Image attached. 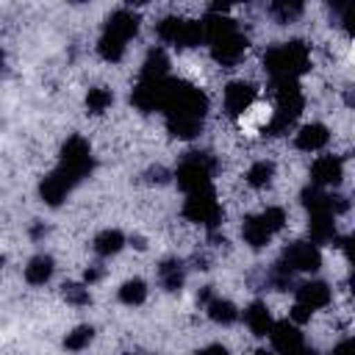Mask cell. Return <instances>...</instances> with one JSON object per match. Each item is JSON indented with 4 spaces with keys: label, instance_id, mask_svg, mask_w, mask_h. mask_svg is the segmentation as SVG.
<instances>
[{
    "label": "cell",
    "instance_id": "cell-23",
    "mask_svg": "<svg viewBox=\"0 0 355 355\" xmlns=\"http://www.w3.org/2000/svg\"><path fill=\"white\" fill-rule=\"evenodd\" d=\"M147 297H150V286H147V280L139 277V275L122 280L119 288H116V302L125 305V308H141V305L147 302Z\"/></svg>",
    "mask_w": 355,
    "mask_h": 355
},
{
    "label": "cell",
    "instance_id": "cell-34",
    "mask_svg": "<svg viewBox=\"0 0 355 355\" xmlns=\"http://www.w3.org/2000/svg\"><path fill=\"white\" fill-rule=\"evenodd\" d=\"M288 355H322V352H319L316 347H311V344L305 341V344H302L300 349H294V352H288Z\"/></svg>",
    "mask_w": 355,
    "mask_h": 355
},
{
    "label": "cell",
    "instance_id": "cell-10",
    "mask_svg": "<svg viewBox=\"0 0 355 355\" xmlns=\"http://www.w3.org/2000/svg\"><path fill=\"white\" fill-rule=\"evenodd\" d=\"M291 291H294V300L291 302L308 308L311 313H319V311L330 308L333 305V297H336L333 286L327 280H322V277H302V280L294 283Z\"/></svg>",
    "mask_w": 355,
    "mask_h": 355
},
{
    "label": "cell",
    "instance_id": "cell-20",
    "mask_svg": "<svg viewBox=\"0 0 355 355\" xmlns=\"http://www.w3.org/2000/svg\"><path fill=\"white\" fill-rule=\"evenodd\" d=\"M125 247H128V236H125L119 227H103V230H97L94 239H92V252H94L100 261L116 258Z\"/></svg>",
    "mask_w": 355,
    "mask_h": 355
},
{
    "label": "cell",
    "instance_id": "cell-17",
    "mask_svg": "<svg viewBox=\"0 0 355 355\" xmlns=\"http://www.w3.org/2000/svg\"><path fill=\"white\" fill-rule=\"evenodd\" d=\"M202 311H205L208 322H214L216 327H233L239 322V316H241V308L230 297H222L216 291L202 302Z\"/></svg>",
    "mask_w": 355,
    "mask_h": 355
},
{
    "label": "cell",
    "instance_id": "cell-27",
    "mask_svg": "<svg viewBox=\"0 0 355 355\" xmlns=\"http://www.w3.org/2000/svg\"><path fill=\"white\" fill-rule=\"evenodd\" d=\"M266 11H269L280 25H291V22H297V19L305 14V3H300V0H277V3H272Z\"/></svg>",
    "mask_w": 355,
    "mask_h": 355
},
{
    "label": "cell",
    "instance_id": "cell-33",
    "mask_svg": "<svg viewBox=\"0 0 355 355\" xmlns=\"http://www.w3.org/2000/svg\"><path fill=\"white\" fill-rule=\"evenodd\" d=\"M128 244H130V247H136V250H141V252L147 250V239H144V236H139V233L128 236Z\"/></svg>",
    "mask_w": 355,
    "mask_h": 355
},
{
    "label": "cell",
    "instance_id": "cell-32",
    "mask_svg": "<svg viewBox=\"0 0 355 355\" xmlns=\"http://www.w3.org/2000/svg\"><path fill=\"white\" fill-rule=\"evenodd\" d=\"M194 355H230V349H227L225 344H219V341H211V344L200 347Z\"/></svg>",
    "mask_w": 355,
    "mask_h": 355
},
{
    "label": "cell",
    "instance_id": "cell-18",
    "mask_svg": "<svg viewBox=\"0 0 355 355\" xmlns=\"http://www.w3.org/2000/svg\"><path fill=\"white\" fill-rule=\"evenodd\" d=\"M53 275H55V258H53L50 252H36V255H31V258L25 261V266H22V280H25L28 286H33V288L47 286V283L53 280Z\"/></svg>",
    "mask_w": 355,
    "mask_h": 355
},
{
    "label": "cell",
    "instance_id": "cell-5",
    "mask_svg": "<svg viewBox=\"0 0 355 355\" xmlns=\"http://www.w3.org/2000/svg\"><path fill=\"white\" fill-rule=\"evenodd\" d=\"M294 277L297 275H302V277H316V272L322 269V263H324V252H322V247H316L313 241H308V239H294V241H288L286 247H283V252H280V258H277Z\"/></svg>",
    "mask_w": 355,
    "mask_h": 355
},
{
    "label": "cell",
    "instance_id": "cell-11",
    "mask_svg": "<svg viewBox=\"0 0 355 355\" xmlns=\"http://www.w3.org/2000/svg\"><path fill=\"white\" fill-rule=\"evenodd\" d=\"M330 128L319 119H311V122H302L291 130V147L297 153H305V155H319V153H327V144H330Z\"/></svg>",
    "mask_w": 355,
    "mask_h": 355
},
{
    "label": "cell",
    "instance_id": "cell-24",
    "mask_svg": "<svg viewBox=\"0 0 355 355\" xmlns=\"http://www.w3.org/2000/svg\"><path fill=\"white\" fill-rule=\"evenodd\" d=\"M94 338H97V327L89 324V322H80V324H75V327H69V330L64 333L61 347H64L67 352L78 355V352H86V349L94 344Z\"/></svg>",
    "mask_w": 355,
    "mask_h": 355
},
{
    "label": "cell",
    "instance_id": "cell-3",
    "mask_svg": "<svg viewBox=\"0 0 355 355\" xmlns=\"http://www.w3.org/2000/svg\"><path fill=\"white\" fill-rule=\"evenodd\" d=\"M180 216L189 225H197V227H202L208 233L219 230L222 216H225V208H222V200L216 197V189L211 186V189H200V191L183 194Z\"/></svg>",
    "mask_w": 355,
    "mask_h": 355
},
{
    "label": "cell",
    "instance_id": "cell-13",
    "mask_svg": "<svg viewBox=\"0 0 355 355\" xmlns=\"http://www.w3.org/2000/svg\"><path fill=\"white\" fill-rule=\"evenodd\" d=\"M169 78H164V80H136V86L130 89V105L136 111H141V114H153V111L161 114Z\"/></svg>",
    "mask_w": 355,
    "mask_h": 355
},
{
    "label": "cell",
    "instance_id": "cell-22",
    "mask_svg": "<svg viewBox=\"0 0 355 355\" xmlns=\"http://www.w3.org/2000/svg\"><path fill=\"white\" fill-rule=\"evenodd\" d=\"M275 178H277V164H275L272 158H255V161L244 169V183H247L250 189H255V191L269 189V186L275 183Z\"/></svg>",
    "mask_w": 355,
    "mask_h": 355
},
{
    "label": "cell",
    "instance_id": "cell-36",
    "mask_svg": "<svg viewBox=\"0 0 355 355\" xmlns=\"http://www.w3.org/2000/svg\"><path fill=\"white\" fill-rule=\"evenodd\" d=\"M252 355H277V352H275V349H269V347H258Z\"/></svg>",
    "mask_w": 355,
    "mask_h": 355
},
{
    "label": "cell",
    "instance_id": "cell-28",
    "mask_svg": "<svg viewBox=\"0 0 355 355\" xmlns=\"http://www.w3.org/2000/svg\"><path fill=\"white\" fill-rule=\"evenodd\" d=\"M294 275L280 263V261H275L266 272H263V286L266 288H272V291H288V288H294Z\"/></svg>",
    "mask_w": 355,
    "mask_h": 355
},
{
    "label": "cell",
    "instance_id": "cell-16",
    "mask_svg": "<svg viewBox=\"0 0 355 355\" xmlns=\"http://www.w3.org/2000/svg\"><path fill=\"white\" fill-rule=\"evenodd\" d=\"M155 280L164 291L169 294H178L186 280H189V261L186 258H178V255H166L158 266H155Z\"/></svg>",
    "mask_w": 355,
    "mask_h": 355
},
{
    "label": "cell",
    "instance_id": "cell-26",
    "mask_svg": "<svg viewBox=\"0 0 355 355\" xmlns=\"http://www.w3.org/2000/svg\"><path fill=\"white\" fill-rule=\"evenodd\" d=\"M61 300L69 305V308H89L92 305V288L83 283V280H67L61 286Z\"/></svg>",
    "mask_w": 355,
    "mask_h": 355
},
{
    "label": "cell",
    "instance_id": "cell-15",
    "mask_svg": "<svg viewBox=\"0 0 355 355\" xmlns=\"http://www.w3.org/2000/svg\"><path fill=\"white\" fill-rule=\"evenodd\" d=\"M266 338H269V349H275L277 355H288V352H294V349H300L305 344L302 327H297L288 319H275V324H272Z\"/></svg>",
    "mask_w": 355,
    "mask_h": 355
},
{
    "label": "cell",
    "instance_id": "cell-25",
    "mask_svg": "<svg viewBox=\"0 0 355 355\" xmlns=\"http://www.w3.org/2000/svg\"><path fill=\"white\" fill-rule=\"evenodd\" d=\"M114 105V92L108 86H89L83 94V108L89 116H103Z\"/></svg>",
    "mask_w": 355,
    "mask_h": 355
},
{
    "label": "cell",
    "instance_id": "cell-37",
    "mask_svg": "<svg viewBox=\"0 0 355 355\" xmlns=\"http://www.w3.org/2000/svg\"><path fill=\"white\" fill-rule=\"evenodd\" d=\"M125 355H153V352H125Z\"/></svg>",
    "mask_w": 355,
    "mask_h": 355
},
{
    "label": "cell",
    "instance_id": "cell-1",
    "mask_svg": "<svg viewBox=\"0 0 355 355\" xmlns=\"http://www.w3.org/2000/svg\"><path fill=\"white\" fill-rule=\"evenodd\" d=\"M161 114H164L166 130L175 139L191 141L202 133V125L208 116V94L194 83H186L180 78H169Z\"/></svg>",
    "mask_w": 355,
    "mask_h": 355
},
{
    "label": "cell",
    "instance_id": "cell-30",
    "mask_svg": "<svg viewBox=\"0 0 355 355\" xmlns=\"http://www.w3.org/2000/svg\"><path fill=\"white\" fill-rule=\"evenodd\" d=\"M105 275H108V269H105V263L103 261H94V263H89L86 269H83V275H80V280L89 286V288H94V286H100L103 280H105Z\"/></svg>",
    "mask_w": 355,
    "mask_h": 355
},
{
    "label": "cell",
    "instance_id": "cell-9",
    "mask_svg": "<svg viewBox=\"0 0 355 355\" xmlns=\"http://www.w3.org/2000/svg\"><path fill=\"white\" fill-rule=\"evenodd\" d=\"M255 100H258V86L252 80L236 78V80H227L222 89V111L230 119H241L244 114H250Z\"/></svg>",
    "mask_w": 355,
    "mask_h": 355
},
{
    "label": "cell",
    "instance_id": "cell-31",
    "mask_svg": "<svg viewBox=\"0 0 355 355\" xmlns=\"http://www.w3.org/2000/svg\"><path fill=\"white\" fill-rule=\"evenodd\" d=\"M327 355H355V347H352V336H341L330 349Z\"/></svg>",
    "mask_w": 355,
    "mask_h": 355
},
{
    "label": "cell",
    "instance_id": "cell-2",
    "mask_svg": "<svg viewBox=\"0 0 355 355\" xmlns=\"http://www.w3.org/2000/svg\"><path fill=\"white\" fill-rule=\"evenodd\" d=\"M263 69L269 80H300L311 69V44L302 39L275 42L263 50Z\"/></svg>",
    "mask_w": 355,
    "mask_h": 355
},
{
    "label": "cell",
    "instance_id": "cell-14",
    "mask_svg": "<svg viewBox=\"0 0 355 355\" xmlns=\"http://www.w3.org/2000/svg\"><path fill=\"white\" fill-rule=\"evenodd\" d=\"M239 322H244V327H247L255 338H266L269 330H272V324H275V313H272V308H269L266 300L255 297V300H250V302L241 308Z\"/></svg>",
    "mask_w": 355,
    "mask_h": 355
},
{
    "label": "cell",
    "instance_id": "cell-21",
    "mask_svg": "<svg viewBox=\"0 0 355 355\" xmlns=\"http://www.w3.org/2000/svg\"><path fill=\"white\" fill-rule=\"evenodd\" d=\"M169 67H172V61H169L166 47L155 44V47H150L147 55L141 58L139 80H164V78H169Z\"/></svg>",
    "mask_w": 355,
    "mask_h": 355
},
{
    "label": "cell",
    "instance_id": "cell-8",
    "mask_svg": "<svg viewBox=\"0 0 355 355\" xmlns=\"http://www.w3.org/2000/svg\"><path fill=\"white\" fill-rule=\"evenodd\" d=\"M80 186V180L75 178V175H69L67 169H61V166H53L42 180H39V186H36V191H39V200L47 205V208H61L69 197H72V191Z\"/></svg>",
    "mask_w": 355,
    "mask_h": 355
},
{
    "label": "cell",
    "instance_id": "cell-7",
    "mask_svg": "<svg viewBox=\"0 0 355 355\" xmlns=\"http://www.w3.org/2000/svg\"><path fill=\"white\" fill-rule=\"evenodd\" d=\"M347 178V164L338 153H319L308 166V183L324 191H338Z\"/></svg>",
    "mask_w": 355,
    "mask_h": 355
},
{
    "label": "cell",
    "instance_id": "cell-29",
    "mask_svg": "<svg viewBox=\"0 0 355 355\" xmlns=\"http://www.w3.org/2000/svg\"><path fill=\"white\" fill-rule=\"evenodd\" d=\"M94 50H97V55L105 61V64H119L125 55H128V44H122V42H116V39H111V36H97V44H94Z\"/></svg>",
    "mask_w": 355,
    "mask_h": 355
},
{
    "label": "cell",
    "instance_id": "cell-4",
    "mask_svg": "<svg viewBox=\"0 0 355 355\" xmlns=\"http://www.w3.org/2000/svg\"><path fill=\"white\" fill-rule=\"evenodd\" d=\"M214 175H216V158L211 153H189L172 169V183L183 194H191V191H200V189H211Z\"/></svg>",
    "mask_w": 355,
    "mask_h": 355
},
{
    "label": "cell",
    "instance_id": "cell-19",
    "mask_svg": "<svg viewBox=\"0 0 355 355\" xmlns=\"http://www.w3.org/2000/svg\"><path fill=\"white\" fill-rule=\"evenodd\" d=\"M241 241L250 247V250H266L272 241H275V233L266 227V222L261 219V214H247L241 219Z\"/></svg>",
    "mask_w": 355,
    "mask_h": 355
},
{
    "label": "cell",
    "instance_id": "cell-12",
    "mask_svg": "<svg viewBox=\"0 0 355 355\" xmlns=\"http://www.w3.org/2000/svg\"><path fill=\"white\" fill-rule=\"evenodd\" d=\"M139 28H141V17H139L133 8L119 6V8H114V11L105 17L100 33H103V36H111V39H116V42H122V44H130V42L136 39Z\"/></svg>",
    "mask_w": 355,
    "mask_h": 355
},
{
    "label": "cell",
    "instance_id": "cell-35",
    "mask_svg": "<svg viewBox=\"0 0 355 355\" xmlns=\"http://www.w3.org/2000/svg\"><path fill=\"white\" fill-rule=\"evenodd\" d=\"M42 236H47V227H44V225H33V227H31V239L39 241Z\"/></svg>",
    "mask_w": 355,
    "mask_h": 355
},
{
    "label": "cell",
    "instance_id": "cell-6",
    "mask_svg": "<svg viewBox=\"0 0 355 355\" xmlns=\"http://www.w3.org/2000/svg\"><path fill=\"white\" fill-rule=\"evenodd\" d=\"M55 166L67 169L69 175H75V178L83 183V180L94 172V150H92L89 139L80 136V133L67 136V139L61 141V147H58V164H55Z\"/></svg>",
    "mask_w": 355,
    "mask_h": 355
}]
</instances>
